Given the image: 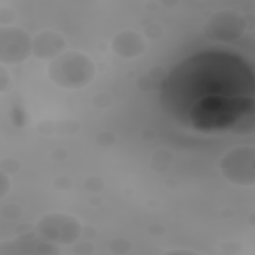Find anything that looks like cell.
<instances>
[{
	"label": "cell",
	"instance_id": "6da1fadb",
	"mask_svg": "<svg viewBox=\"0 0 255 255\" xmlns=\"http://www.w3.org/2000/svg\"><path fill=\"white\" fill-rule=\"evenodd\" d=\"M255 84L238 56L205 52L178 64L161 86L160 102L178 123L203 131L254 130Z\"/></svg>",
	"mask_w": 255,
	"mask_h": 255
},
{
	"label": "cell",
	"instance_id": "7a4b0ae2",
	"mask_svg": "<svg viewBox=\"0 0 255 255\" xmlns=\"http://www.w3.org/2000/svg\"><path fill=\"white\" fill-rule=\"evenodd\" d=\"M49 75L52 81L61 87L81 88L92 80L94 66L85 55L69 52L51 64Z\"/></svg>",
	"mask_w": 255,
	"mask_h": 255
},
{
	"label": "cell",
	"instance_id": "3957f363",
	"mask_svg": "<svg viewBox=\"0 0 255 255\" xmlns=\"http://www.w3.org/2000/svg\"><path fill=\"white\" fill-rule=\"evenodd\" d=\"M223 175L236 184H253L254 182V149L238 147L227 153L221 162Z\"/></svg>",
	"mask_w": 255,
	"mask_h": 255
},
{
	"label": "cell",
	"instance_id": "277c9868",
	"mask_svg": "<svg viewBox=\"0 0 255 255\" xmlns=\"http://www.w3.org/2000/svg\"><path fill=\"white\" fill-rule=\"evenodd\" d=\"M38 232L46 240L59 243H71L80 234L79 223L66 214H51L38 224Z\"/></svg>",
	"mask_w": 255,
	"mask_h": 255
},
{
	"label": "cell",
	"instance_id": "5b68a950",
	"mask_svg": "<svg viewBox=\"0 0 255 255\" xmlns=\"http://www.w3.org/2000/svg\"><path fill=\"white\" fill-rule=\"evenodd\" d=\"M32 49L28 35L17 28H2L0 30V61L7 64H17L25 60Z\"/></svg>",
	"mask_w": 255,
	"mask_h": 255
},
{
	"label": "cell",
	"instance_id": "8992f818",
	"mask_svg": "<svg viewBox=\"0 0 255 255\" xmlns=\"http://www.w3.org/2000/svg\"><path fill=\"white\" fill-rule=\"evenodd\" d=\"M243 29V18L233 11L224 10L211 16L206 23L205 33L213 40L232 41L241 35Z\"/></svg>",
	"mask_w": 255,
	"mask_h": 255
},
{
	"label": "cell",
	"instance_id": "52a82bcc",
	"mask_svg": "<svg viewBox=\"0 0 255 255\" xmlns=\"http://www.w3.org/2000/svg\"><path fill=\"white\" fill-rule=\"evenodd\" d=\"M63 46L64 42L57 34L44 32L35 37L32 42V51L36 57L48 59L55 57Z\"/></svg>",
	"mask_w": 255,
	"mask_h": 255
},
{
	"label": "cell",
	"instance_id": "ba28073f",
	"mask_svg": "<svg viewBox=\"0 0 255 255\" xmlns=\"http://www.w3.org/2000/svg\"><path fill=\"white\" fill-rule=\"evenodd\" d=\"M113 47L118 55L129 58L139 55L144 50V43L138 34L124 32L115 38Z\"/></svg>",
	"mask_w": 255,
	"mask_h": 255
}]
</instances>
